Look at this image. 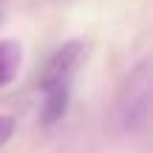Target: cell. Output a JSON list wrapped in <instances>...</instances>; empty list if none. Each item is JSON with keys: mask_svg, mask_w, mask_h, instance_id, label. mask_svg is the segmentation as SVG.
I'll use <instances>...</instances> for the list:
<instances>
[{"mask_svg": "<svg viewBox=\"0 0 153 153\" xmlns=\"http://www.w3.org/2000/svg\"><path fill=\"white\" fill-rule=\"evenodd\" d=\"M82 57H85L82 40H68L43 65V71L37 76V88L43 94V111H40L43 125H57L65 116L68 99H71V82H74V74L79 68Z\"/></svg>", "mask_w": 153, "mask_h": 153, "instance_id": "6da1fadb", "label": "cell"}, {"mask_svg": "<svg viewBox=\"0 0 153 153\" xmlns=\"http://www.w3.org/2000/svg\"><path fill=\"white\" fill-rule=\"evenodd\" d=\"M23 65V45L17 40H0V88L11 85Z\"/></svg>", "mask_w": 153, "mask_h": 153, "instance_id": "3957f363", "label": "cell"}, {"mask_svg": "<svg viewBox=\"0 0 153 153\" xmlns=\"http://www.w3.org/2000/svg\"><path fill=\"white\" fill-rule=\"evenodd\" d=\"M150 88H153V76H150V62L142 60L122 82L119 99H116V116L119 125L125 131H142L150 119Z\"/></svg>", "mask_w": 153, "mask_h": 153, "instance_id": "7a4b0ae2", "label": "cell"}, {"mask_svg": "<svg viewBox=\"0 0 153 153\" xmlns=\"http://www.w3.org/2000/svg\"><path fill=\"white\" fill-rule=\"evenodd\" d=\"M11 133H14V119L6 116V114H0V148L11 139Z\"/></svg>", "mask_w": 153, "mask_h": 153, "instance_id": "277c9868", "label": "cell"}]
</instances>
